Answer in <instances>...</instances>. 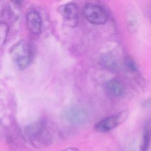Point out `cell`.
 Here are the masks:
<instances>
[{
  "label": "cell",
  "instance_id": "1",
  "mask_svg": "<svg viewBox=\"0 0 151 151\" xmlns=\"http://www.w3.org/2000/svg\"><path fill=\"white\" fill-rule=\"evenodd\" d=\"M26 133L31 143L37 147L50 143L51 140V135L47 124L42 121L29 125L26 130Z\"/></svg>",
  "mask_w": 151,
  "mask_h": 151
},
{
  "label": "cell",
  "instance_id": "2",
  "mask_svg": "<svg viewBox=\"0 0 151 151\" xmlns=\"http://www.w3.org/2000/svg\"><path fill=\"white\" fill-rule=\"evenodd\" d=\"M10 55L18 68L24 70L31 61L32 51L29 44L24 40H21L11 47Z\"/></svg>",
  "mask_w": 151,
  "mask_h": 151
},
{
  "label": "cell",
  "instance_id": "3",
  "mask_svg": "<svg viewBox=\"0 0 151 151\" xmlns=\"http://www.w3.org/2000/svg\"><path fill=\"white\" fill-rule=\"evenodd\" d=\"M83 12L86 19L93 24H104L108 19V14L105 9L97 4H87L84 6Z\"/></svg>",
  "mask_w": 151,
  "mask_h": 151
},
{
  "label": "cell",
  "instance_id": "4",
  "mask_svg": "<svg viewBox=\"0 0 151 151\" xmlns=\"http://www.w3.org/2000/svg\"><path fill=\"white\" fill-rule=\"evenodd\" d=\"M127 116V113L125 111L108 116L97 122L94 126V129L99 132H108L124 122Z\"/></svg>",
  "mask_w": 151,
  "mask_h": 151
},
{
  "label": "cell",
  "instance_id": "5",
  "mask_svg": "<svg viewBox=\"0 0 151 151\" xmlns=\"http://www.w3.org/2000/svg\"><path fill=\"white\" fill-rule=\"evenodd\" d=\"M63 117L70 124L81 126L87 123L88 114L84 109L78 106H72L65 110Z\"/></svg>",
  "mask_w": 151,
  "mask_h": 151
},
{
  "label": "cell",
  "instance_id": "6",
  "mask_svg": "<svg viewBox=\"0 0 151 151\" xmlns=\"http://www.w3.org/2000/svg\"><path fill=\"white\" fill-rule=\"evenodd\" d=\"M64 22L69 27H74L78 24V8L74 2H68L58 8Z\"/></svg>",
  "mask_w": 151,
  "mask_h": 151
},
{
  "label": "cell",
  "instance_id": "7",
  "mask_svg": "<svg viewBox=\"0 0 151 151\" xmlns=\"http://www.w3.org/2000/svg\"><path fill=\"white\" fill-rule=\"evenodd\" d=\"M26 22L28 29L32 34L40 35L41 33L42 19L37 11L32 10L27 14Z\"/></svg>",
  "mask_w": 151,
  "mask_h": 151
},
{
  "label": "cell",
  "instance_id": "8",
  "mask_svg": "<svg viewBox=\"0 0 151 151\" xmlns=\"http://www.w3.org/2000/svg\"><path fill=\"white\" fill-rule=\"evenodd\" d=\"M106 90L107 92L114 97L121 96L124 91L123 86L120 81L117 79H111L106 84Z\"/></svg>",
  "mask_w": 151,
  "mask_h": 151
},
{
  "label": "cell",
  "instance_id": "9",
  "mask_svg": "<svg viewBox=\"0 0 151 151\" xmlns=\"http://www.w3.org/2000/svg\"><path fill=\"white\" fill-rule=\"evenodd\" d=\"M102 63L103 65L110 70L115 71L119 68L117 61L114 57L111 55H106L104 57H103Z\"/></svg>",
  "mask_w": 151,
  "mask_h": 151
},
{
  "label": "cell",
  "instance_id": "10",
  "mask_svg": "<svg viewBox=\"0 0 151 151\" xmlns=\"http://www.w3.org/2000/svg\"><path fill=\"white\" fill-rule=\"evenodd\" d=\"M9 27L7 23L0 21V50L4 46L9 34Z\"/></svg>",
  "mask_w": 151,
  "mask_h": 151
},
{
  "label": "cell",
  "instance_id": "11",
  "mask_svg": "<svg viewBox=\"0 0 151 151\" xmlns=\"http://www.w3.org/2000/svg\"><path fill=\"white\" fill-rule=\"evenodd\" d=\"M151 139V131L149 129H146L145 130L143 136L142 142L140 147L139 151H148Z\"/></svg>",
  "mask_w": 151,
  "mask_h": 151
},
{
  "label": "cell",
  "instance_id": "12",
  "mask_svg": "<svg viewBox=\"0 0 151 151\" xmlns=\"http://www.w3.org/2000/svg\"><path fill=\"white\" fill-rule=\"evenodd\" d=\"M124 64L130 72H136L137 70V65L134 60L129 56L126 57L124 59Z\"/></svg>",
  "mask_w": 151,
  "mask_h": 151
},
{
  "label": "cell",
  "instance_id": "13",
  "mask_svg": "<svg viewBox=\"0 0 151 151\" xmlns=\"http://www.w3.org/2000/svg\"><path fill=\"white\" fill-rule=\"evenodd\" d=\"M63 151H80V150H79L78 149H77V147H67V148L63 150Z\"/></svg>",
  "mask_w": 151,
  "mask_h": 151
},
{
  "label": "cell",
  "instance_id": "14",
  "mask_svg": "<svg viewBox=\"0 0 151 151\" xmlns=\"http://www.w3.org/2000/svg\"><path fill=\"white\" fill-rule=\"evenodd\" d=\"M128 151H139V150L138 149L137 146L133 145V146H130V148L129 149Z\"/></svg>",
  "mask_w": 151,
  "mask_h": 151
}]
</instances>
